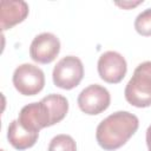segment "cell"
<instances>
[{
  "mask_svg": "<svg viewBox=\"0 0 151 151\" xmlns=\"http://www.w3.org/2000/svg\"><path fill=\"white\" fill-rule=\"evenodd\" d=\"M60 52V41L53 33L44 32L37 35L29 46L31 58L39 64L52 63Z\"/></svg>",
  "mask_w": 151,
  "mask_h": 151,
  "instance_id": "ba28073f",
  "label": "cell"
},
{
  "mask_svg": "<svg viewBox=\"0 0 151 151\" xmlns=\"http://www.w3.org/2000/svg\"><path fill=\"white\" fill-rule=\"evenodd\" d=\"M13 85L22 96H35L45 85V74L41 68L32 64L19 65L13 73Z\"/></svg>",
  "mask_w": 151,
  "mask_h": 151,
  "instance_id": "5b68a950",
  "label": "cell"
},
{
  "mask_svg": "<svg viewBox=\"0 0 151 151\" xmlns=\"http://www.w3.org/2000/svg\"><path fill=\"white\" fill-rule=\"evenodd\" d=\"M18 122L25 130L38 133L41 129L58 123L45 97L39 103H31L24 106L19 112Z\"/></svg>",
  "mask_w": 151,
  "mask_h": 151,
  "instance_id": "3957f363",
  "label": "cell"
},
{
  "mask_svg": "<svg viewBox=\"0 0 151 151\" xmlns=\"http://www.w3.org/2000/svg\"><path fill=\"white\" fill-rule=\"evenodd\" d=\"M48 151H77V144L71 136L58 134L50 142Z\"/></svg>",
  "mask_w": 151,
  "mask_h": 151,
  "instance_id": "8fae6325",
  "label": "cell"
},
{
  "mask_svg": "<svg viewBox=\"0 0 151 151\" xmlns=\"http://www.w3.org/2000/svg\"><path fill=\"white\" fill-rule=\"evenodd\" d=\"M28 15V5L22 0H2L0 5L1 31L12 28L22 22Z\"/></svg>",
  "mask_w": 151,
  "mask_h": 151,
  "instance_id": "9c48e42d",
  "label": "cell"
},
{
  "mask_svg": "<svg viewBox=\"0 0 151 151\" xmlns=\"http://www.w3.org/2000/svg\"><path fill=\"white\" fill-rule=\"evenodd\" d=\"M110 92L101 85L92 84L85 87L78 96L79 109L90 116L99 114L110 106Z\"/></svg>",
  "mask_w": 151,
  "mask_h": 151,
  "instance_id": "8992f818",
  "label": "cell"
},
{
  "mask_svg": "<svg viewBox=\"0 0 151 151\" xmlns=\"http://www.w3.org/2000/svg\"><path fill=\"white\" fill-rule=\"evenodd\" d=\"M124 94L132 106L149 107L151 105V61H144L136 67Z\"/></svg>",
  "mask_w": 151,
  "mask_h": 151,
  "instance_id": "7a4b0ae2",
  "label": "cell"
},
{
  "mask_svg": "<svg viewBox=\"0 0 151 151\" xmlns=\"http://www.w3.org/2000/svg\"><path fill=\"white\" fill-rule=\"evenodd\" d=\"M97 68L104 81L109 84H118L126 74L127 64L120 53L116 51H107L99 57Z\"/></svg>",
  "mask_w": 151,
  "mask_h": 151,
  "instance_id": "52a82bcc",
  "label": "cell"
},
{
  "mask_svg": "<svg viewBox=\"0 0 151 151\" xmlns=\"http://www.w3.org/2000/svg\"><path fill=\"white\" fill-rule=\"evenodd\" d=\"M137 116L127 111H117L103 119L96 130L99 146L106 151L122 147L138 130Z\"/></svg>",
  "mask_w": 151,
  "mask_h": 151,
  "instance_id": "6da1fadb",
  "label": "cell"
},
{
  "mask_svg": "<svg viewBox=\"0 0 151 151\" xmlns=\"http://www.w3.org/2000/svg\"><path fill=\"white\" fill-rule=\"evenodd\" d=\"M134 28L143 37L151 35V8H147L137 15L134 20Z\"/></svg>",
  "mask_w": 151,
  "mask_h": 151,
  "instance_id": "7c38bea8",
  "label": "cell"
},
{
  "mask_svg": "<svg viewBox=\"0 0 151 151\" xmlns=\"http://www.w3.org/2000/svg\"><path fill=\"white\" fill-rule=\"evenodd\" d=\"M146 145H147L149 151H151V125L146 130Z\"/></svg>",
  "mask_w": 151,
  "mask_h": 151,
  "instance_id": "4fadbf2b",
  "label": "cell"
},
{
  "mask_svg": "<svg viewBox=\"0 0 151 151\" xmlns=\"http://www.w3.org/2000/svg\"><path fill=\"white\" fill-rule=\"evenodd\" d=\"M38 137H39L38 132H31L25 130L20 125L18 119L11 122L8 126V131H7L8 142L17 150H26L28 147H32L38 140Z\"/></svg>",
  "mask_w": 151,
  "mask_h": 151,
  "instance_id": "30bf717a",
  "label": "cell"
},
{
  "mask_svg": "<svg viewBox=\"0 0 151 151\" xmlns=\"http://www.w3.org/2000/svg\"><path fill=\"white\" fill-rule=\"evenodd\" d=\"M84 77V66L81 60L74 55H67L60 59L53 68L52 78L57 87L72 90L79 85Z\"/></svg>",
  "mask_w": 151,
  "mask_h": 151,
  "instance_id": "277c9868",
  "label": "cell"
}]
</instances>
